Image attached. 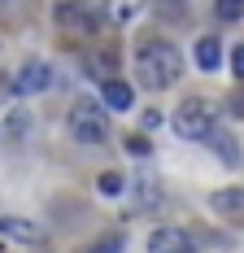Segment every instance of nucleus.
Segmentation results:
<instances>
[{"label": "nucleus", "instance_id": "obj_20", "mask_svg": "<svg viewBox=\"0 0 244 253\" xmlns=\"http://www.w3.org/2000/svg\"><path fill=\"white\" fill-rule=\"evenodd\" d=\"M231 70H236V79H244V44H236V52H231Z\"/></svg>", "mask_w": 244, "mask_h": 253}, {"label": "nucleus", "instance_id": "obj_2", "mask_svg": "<svg viewBox=\"0 0 244 253\" xmlns=\"http://www.w3.org/2000/svg\"><path fill=\"white\" fill-rule=\"evenodd\" d=\"M66 131L79 144H105L109 140V114H105V105L96 96H79L70 105V114H66Z\"/></svg>", "mask_w": 244, "mask_h": 253}, {"label": "nucleus", "instance_id": "obj_8", "mask_svg": "<svg viewBox=\"0 0 244 253\" xmlns=\"http://www.w3.org/2000/svg\"><path fill=\"white\" fill-rule=\"evenodd\" d=\"M192 236L183 227H157L148 236V253H192Z\"/></svg>", "mask_w": 244, "mask_h": 253}, {"label": "nucleus", "instance_id": "obj_9", "mask_svg": "<svg viewBox=\"0 0 244 253\" xmlns=\"http://www.w3.org/2000/svg\"><path fill=\"white\" fill-rule=\"evenodd\" d=\"M209 210L227 223H244V188H218L209 192Z\"/></svg>", "mask_w": 244, "mask_h": 253}, {"label": "nucleus", "instance_id": "obj_10", "mask_svg": "<svg viewBox=\"0 0 244 253\" xmlns=\"http://www.w3.org/2000/svg\"><path fill=\"white\" fill-rule=\"evenodd\" d=\"M0 236L18 240V245H40L44 240V231L35 227L31 218H18V214H0Z\"/></svg>", "mask_w": 244, "mask_h": 253}, {"label": "nucleus", "instance_id": "obj_21", "mask_svg": "<svg viewBox=\"0 0 244 253\" xmlns=\"http://www.w3.org/2000/svg\"><path fill=\"white\" fill-rule=\"evenodd\" d=\"M140 123H144V131H153V126L162 123V114H157V109H144V118H140Z\"/></svg>", "mask_w": 244, "mask_h": 253}, {"label": "nucleus", "instance_id": "obj_18", "mask_svg": "<svg viewBox=\"0 0 244 253\" xmlns=\"http://www.w3.org/2000/svg\"><path fill=\"white\" fill-rule=\"evenodd\" d=\"M87 253H122V236H109V240H96V245H87Z\"/></svg>", "mask_w": 244, "mask_h": 253}, {"label": "nucleus", "instance_id": "obj_14", "mask_svg": "<svg viewBox=\"0 0 244 253\" xmlns=\"http://www.w3.org/2000/svg\"><path fill=\"white\" fill-rule=\"evenodd\" d=\"M214 18H218V22H240L244 18V0H214Z\"/></svg>", "mask_w": 244, "mask_h": 253}, {"label": "nucleus", "instance_id": "obj_7", "mask_svg": "<svg viewBox=\"0 0 244 253\" xmlns=\"http://www.w3.org/2000/svg\"><path fill=\"white\" fill-rule=\"evenodd\" d=\"M144 13H148V0H105V4H100V18H105V26L140 22Z\"/></svg>", "mask_w": 244, "mask_h": 253}, {"label": "nucleus", "instance_id": "obj_17", "mask_svg": "<svg viewBox=\"0 0 244 253\" xmlns=\"http://www.w3.org/2000/svg\"><path fill=\"white\" fill-rule=\"evenodd\" d=\"M96 188L105 192V197H118V192H122V175H118V170H105V175L96 179Z\"/></svg>", "mask_w": 244, "mask_h": 253}, {"label": "nucleus", "instance_id": "obj_4", "mask_svg": "<svg viewBox=\"0 0 244 253\" xmlns=\"http://www.w3.org/2000/svg\"><path fill=\"white\" fill-rule=\"evenodd\" d=\"M52 22L61 26V31L87 35V31H100L105 18H100V4H87V0H57V4H52Z\"/></svg>", "mask_w": 244, "mask_h": 253}, {"label": "nucleus", "instance_id": "obj_6", "mask_svg": "<svg viewBox=\"0 0 244 253\" xmlns=\"http://www.w3.org/2000/svg\"><path fill=\"white\" fill-rule=\"evenodd\" d=\"M48 83H52V66L44 57H31V61H22V70L13 79V92L18 96H40V92H48Z\"/></svg>", "mask_w": 244, "mask_h": 253}, {"label": "nucleus", "instance_id": "obj_13", "mask_svg": "<svg viewBox=\"0 0 244 253\" xmlns=\"http://www.w3.org/2000/svg\"><path fill=\"white\" fill-rule=\"evenodd\" d=\"M196 66H201L205 75H214V70L222 66V44L214 40V35H201V40H196Z\"/></svg>", "mask_w": 244, "mask_h": 253}, {"label": "nucleus", "instance_id": "obj_16", "mask_svg": "<svg viewBox=\"0 0 244 253\" xmlns=\"http://www.w3.org/2000/svg\"><path fill=\"white\" fill-rule=\"evenodd\" d=\"M87 70H92V79H100V83H105V79H114V57H109V52H100V57L87 61Z\"/></svg>", "mask_w": 244, "mask_h": 253}, {"label": "nucleus", "instance_id": "obj_15", "mask_svg": "<svg viewBox=\"0 0 244 253\" xmlns=\"http://www.w3.org/2000/svg\"><path fill=\"white\" fill-rule=\"evenodd\" d=\"M26 126H31V114H26V109H13V114H9V123H4V135H9V140H22Z\"/></svg>", "mask_w": 244, "mask_h": 253}, {"label": "nucleus", "instance_id": "obj_19", "mask_svg": "<svg viewBox=\"0 0 244 253\" xmlns=\"http://www.w3.org/2000/svg\"><path fill=\"white\" fill-rule=\"evenodd\" d=\"M126 149L135 153V157H148V153H153V144H148L144 135H131V140H126Z\"/></svg>", "mask_w": 244, "mask_h": 253}, {"label": "nucleus", "instance_id": "obj_11", "mask_svg": "<svg viewBox=\"0 0 244 253\" xmlns=\"http://www.w3.org/2000/svg\"><path fill=\"white\" fill-rule=\"evenodd\" d=\"M205 144L222 157V166H240V140H236L227 126H214V131L205 135Z\"/></svg>", "mask_w": 244, "mask_h": 253}, {"label": "nucleus", "instance_id": "obj_22", "mask_svg": "<svg viewBox=\"0 0 244 253\" xmlns=\"http://www.w3.org/2000/svg\"><path fill=\"white\" fill-rule=\"evenodd\" d=\"M4 96H13V79L0 70V101H4Z\"/></svg>", "mask_w": 244, "mask_h": 253}, {"label": "nucleus", "instance_id": "obj_5", "mask_svg": "<svg viewBox=\"0 0 244 253\" xmlns=\"http://www.w3.org/2000/svg\"><path fill=\"white\" fill-rule=\"evenodd\" d=\"M131 197H135V210L140 214H162L166 210V183L144 170V175L131 179Z\"/></svg>", "mask_w": 244, "mask_h": 253}, {"label": "nucleus", "instance_id": "obj_3", "mask_svg": "<svg viewBox=\"0 0 244 253\" xmlns=\"http://www.w3.org/2000/svg\"><path fill=\"white\" fill-rule=\"evenodd\" d=\"M170 126H174L179 140H205L218 126V109L205 101V96H183V101L174 105V114H170Z\"/></svg>", "mask_w": 244, "mask_h": 253}, {"label": "nucleus", "instance_id": "obj_12", "mask_svg": "<svg viewBox=\"0 0 244 253\" xmlns=\"http://www.w3.org/2000/svg\"><path fill=\"white\" fill-rule=\"evenodd\" d=\"M100 92H105V109H131V105H135V92H131V83H122V79H105V83H100Z\"/></svg>", "mask_w": 244, "mask_h": 253}, {"label": "nucleus", "instance_id": "obj_1", "mask_svg": "<svg viewBox=\"0 0 244 253\" xmlns=\"http://www.w3.org/2000/svg\"><path fill=\"white\" fill-rule=\"evenodd\" d=\"M179 75H183V52L174 48L170 40H162V35L140 40V48H135V79H140V87L162 92V87L179 83Z\"/></svg>", "mask_w": 244, "mask_h": 253}]
</instances>
